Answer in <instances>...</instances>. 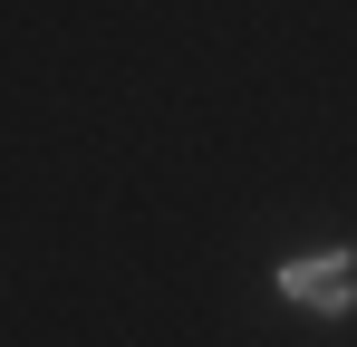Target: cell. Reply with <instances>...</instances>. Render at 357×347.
Wrapping results in <instances>:
<instances>
[{
    "instance_id": "cell-1",
    "label": "cell",
    "mask_w": 357,
    "mask_h": 347,
    "mask_svg": "<svg viewBox=\"0 0 357 347\" xmlns=\"http://www.w3.org/2000/svg\"><path fill=\"white\" fill-rule=\"evenodd\" d=\"M271 289H280L290 309H309V318H348V309H357V251H348V241L299 251V261L271 270Z\"/></svg>"
}]
</instances>
